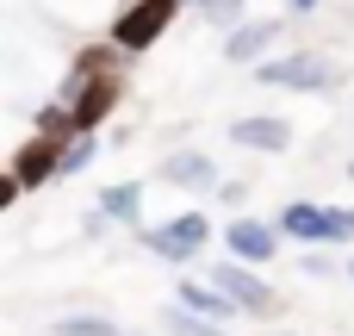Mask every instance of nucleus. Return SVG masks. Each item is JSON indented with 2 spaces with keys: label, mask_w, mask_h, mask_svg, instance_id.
Returning <instances> with one entry per match:
<instances>
[{
  "label": "nucleus",
  "mask_w": 354,
  "mask_h": 336,
  "mask_svg": "<svg viewBox=\"0 0 354 336\" xmlns=\"http://www.w3.org/2000/svg\"><path fill=\"white\" fill-rule=\"evenodd\" d=\"M162 175H168V181H180V187H205V181H212V156L180 150V156H168V162H162Z\"/></svg>",
  "instance_id": "11"
},
{
  "label": "nucleus",
  "mask_w": 354,
  "mask_h": 336,
  "mask_svg": "<svg viewBox=\"0 0 354 336\" xmlns=\"http://www.w3.org/2000/svg\"><path fill=\"white\" fill-rule=\"evenodd\" d=\"M280 231L286 237H305V243H336V212H324V206H286V218H280Z\"/></svg>",
  "instance_id": "6"
},
{
  "label": "nucleus",
  "mask_w": 354,
  "mask_h": 336,
  "mask_svg": "<svg viewBox=\"0 0 354 336\" xmlns=\"http://www.w3.org/2000/svg\"><path fill=\"white\" fill-rule=\"evenodd\" d=\"M274 249H280V237L261 231L255 218H236V224H230V256H243V262H268Z\"/></svg>",
  "instance_id": "9"
},
{
  "label": "nucleus",
  "mask_w": 354,
  "mask_h": 336,
  "mask_svg": "<svg viewBox=\"0 0 354 336\" xmlns=\"http://www.w3.org/2000/svg\"><path fill=\"white\" fill-rule=\"evenodd\" d=\"M137 206H143V187H112V193L100 200L106 218H137Z\"/></svg>",
  "instance_id": "13"
},
{
  "label": "nucleus",
  "mask_w": 354,
  "mask_h": 336,
  "mask_svg": "<svg viewBox=\"0 0 354 336\" xmlns=\"http://www.w3.org/2000/svg\"><path fill=\"white\" fill-rule=\"evenodd\" d=\"M212 231H205V218L199 212H187V218H168V224H156L143 243L156 249V256H168V262H187V256H199V243H205Z\"/></svg>",
  "instance_id": "4"
},
{
  "label": "nucleus",
  "mask_w": 354,
  "mask_h": 336,
  "mask_svg": "<svg viewBox=\"0 0 354 336\" xmlns=\"http://www.w3.org/2000/svg\"><path fill=\"white\" fill-rule=\"evenodd\" d=\"M168 324H174V336H224V330H218V324H212V318H199L193 306H180V312L168 318Z\"/></svg>",
  "instance_id": "14"
},
{
  "label": "nucleus",
  "mask_w": 354,
  "mask_h": 336,
  "mask_svg": "<svg viewBox=\"0 0 354 336\" xmlns=\"http://www.w3.org/2000/svg\"><path fill=\"white\" fill-rule=\"evenodd\" d=\"M348 281H354V262H348Z\"/></svg>",
  "instance_id": "20"
},
{
  "label": "nucleus",
  "mask_w": 354,
  "mask_h": 336,
  "mask_svg": "<svg viewBox=\"0 0 354 336\" xmlns=\"http://www.w3.org/2000/svg\"><path fill=\"white\" fill-rule=\"evenodd\" d=\"M168 19H174V0H137L131 12H118L112 37H118L124 50H149V44L168 31Z\"/></svg>",
  "instance_id": "2"
},
{
  "label": "nucleus",
  "mask_w": 354,
  "mask_h": 336,
  "mask_svg": "<svg viewBox=\"0 0 354 336\" xmlns=\"http://www.w3.org/2000/svg\"><path fill=\"white\" fill-rule=\"evenodd\" d=\"M292 6H299V12H311V6H317V0H292Z\"/></svg>",
  "instance_id": "19"
},
{
  "label": "nucleus",
  "mask_w": 354,
  "mask_h": 336,
  "mask_svg": "<svg viewBox=\"0 0 354 336\" xmlns=\"http://www.w3.org/2000/svg\"><path fill=\"white\" fill-rule=\"evenodd\" d=\"M56 336H124L118 324H106V318H62Z\"/></svg>",
  "instance_id": "15"
},
{
  "label": "nucleus",
  "mask_w": 354,
  "mask_h": 336,
  "mask_svg": "<svg viewBox=\"0 0 354 336\" xmlns=\"http://www.w3.org/2000/svg\"><path fill=\"white\" fill-rule=\"evenodd\" d=\"M68 125H75V112H44V118H37V131H44V137H62Z\"/></svg>",
  "instance_id": "17"
},
{
  "label": "nucleus",
  "mask_w": 354,
  "mask_h": 336,
  "mask_svg": "<svg viewBox=\"0 0 354 336\" xmlns=\"http://www.w3.org/2000/svg\"><path fill=\"white\" fill-rule=\"evenodd\" d=\"M243 150H286L292 143V125L286 118H236V131H230Z\"/></svg>",
  "instance_id": "7"
},
{
  "label": "nucleus",
  "mask_w": 354,
  "mask_h": 336,
  "mask_svg": "<svg viewBox=\"0 0 354 336\" xmlns=\"http://www.w3.org/2000/svg\"><path fill=\"white\" fill-rule=\"evenodd\" d=\"M274 31H280L274 19H261V25H236V31L224 37V56H230V62H249V56H261V50H268V37H274Z\"/></svg>",
  "instance_id": "10"
},
{
  "label": "nucleus",
  "mask_w": 354,
  "mask_h": 336,
  "mask_svg": "<svg viewBox=\"0 0 354 336\" xmlns=\"http://www.w3.org/2000/svg\"><path fill=\"white\" fill-rule=\"evenodd\" d=\"M236 12H243V0H199V19H218V25H224V19H236Z\"/></svg>",
  "instance_id": "16"
},
{
  "label": "nucleus",
  "mask_w": 354,
  "mask_h": 336,
  "mask_svg": "<svg viewBox=\"0 0 354 336\" xmlns=\"http://www.w3.org/2000/svg\"><path fill=\"white\" fill-rule=\"evenodd\" d=\"M354 237V212H342V206H336V243H348Z\"/></svg>",
  "instance_id": "18"
},
{
  "label": "nucleus",
  "mask_w": 354,
  "mask_h": 336,
  "mask_svg": "<svg viewBox=\"0 0 354 336\" xmlns=\"http://www.w3.org/2000/svg\"><path fill=\"white\" fill-rule=\"evenodd\" d=\"M180 306H193L199 318H224L236 299H230V293H212V287H180Z\"/></svg>",
  "instance_id": "12"
},
{
  "label": "nucleus",
  "mask_w": 354,
  "mask_h": 336,
  "mask_svg": "<svg viewBox=\"0 0 354 336\" xmlns=\"http://www.w3.org/2000/svg\"><path fill=\"white\" fill-rule=\"evenodd\" d=\"M261 81H268V87H292V94H324V87L342 81V69H336L330 56H286V62H268Z\"/></svg>",
  "instance_id": "1"
},
{
  "label": "nucleus",
  "mask_w": 354,
  "mask_h": 336,
  "mask_svg": "<svg viewBox=\"0 0 354 336\" xmlns=\"http://www.w3.org/2000/svg\"><path fill=\"white\" fill-rule=\"evenodd\" d=\"M112 106H118V81H112V75H87V81H81V94H75V125H81V131H93Z\"/></svg>",
  "instance_id": "5"
},
{
  "label": "nucleus",
  "mask_w": 354,
  "mask_h": 336,
  "mask_svg": "<svg viewBox=\"0 0 354 336\" xmlns=\"http://www.w3.org/2000/svg\"><path fill=\"white\" fill-rule=\"evenodd\" d=\"M56 143H62V137H31V143L19 150V162H12V175H19L25 187H37V181L50 175V168H62V156H56Z\"/></svg>",
  "instance_id": "8"
},
{
  "label": "nucleus",
  "mask_w": 354,
  "mask_h": 336,
  "mask_svg": "<svg viewBox=\"0 0 354 336\" xmlns=\"http://www.w3.org/2000/svg\"><path fill=\"white\" fill-rule=\"evenodd\" d=\"M218 287H224V293L236 299V312H255V318H268V312H280V299H274V287H268V281H255L243 256L218 268Z\"/></svg>",
  "instance_id": "3"
}]
</instances>
